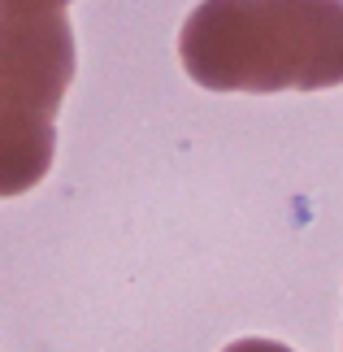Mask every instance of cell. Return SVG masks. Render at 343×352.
Returning <instances> with one entry per match:
<instances>
[{
    "label": "cell",
    "instance_id": "cell-1",
    "mask_svg": "<svg viewBox=\"0 0 343 352\" xmlns=\"http://www.w3.org/2000/svg\"><path fill=\"white\" fill-rule=\"evenodd\" d=\"M209 91H326L343 83V0H200L178 35Z\"/></svg>",
    "mask_w": 343,
    "mask_h": 352
},
{
    "label": "cell",
    "instance_id": "cell-4",
    "mask_svg": "<svg viewBox=\"0 0 343 352\" xmlns=\"http://www.w3.org/2000/svg\"><path fill=\"white\" fill-rule=\"evenodd\" d=\"M0 5H13V9H65L70 0H0Z\"/></svg>",
    "mask_w": 343,
    "mask_h": 352
},
{
    "label": "cell",
    "instance_id": "cell-3",
    "mask_svg": "<svg viewBox=\"0 0 343 352\" xmlns=\"http://www.w3.org/2000/svg\"><path fill=\"white\" fill-rule=\"evenodd\" d=\"M222 352H291V348L278 344V340H235V344H226Z\"/></svg>",
    "mask_w": 343,
    "mask_h": 352
},
{
    "label": "cell",
    "instance_id": "cell-2",
    "mask_svg": "<svg viewBox=\"0 0 343 352\" xmlns=\"http://www.w3.org/2000/svg\"><path fill=\"white\" fill-rule=\"evenodd\" d=\"M74 78L65 9L0 5V200L44 183L57 157V109Z\"/></svg>",
    "mask_w": 343,
    "mask_h": 352
}]
</instances>
